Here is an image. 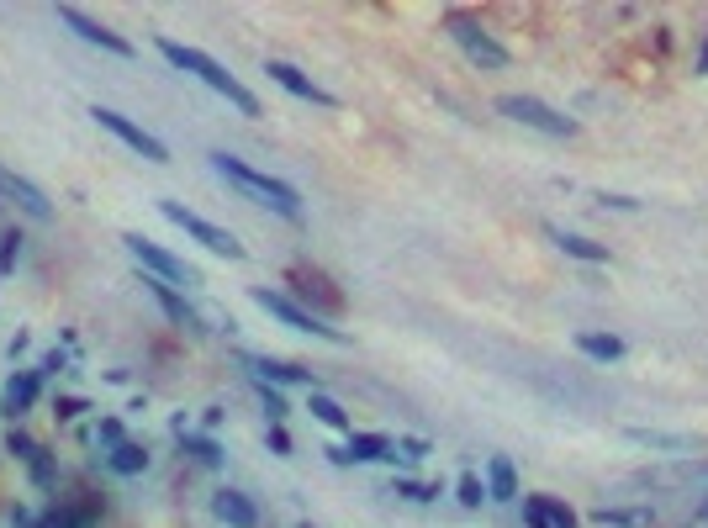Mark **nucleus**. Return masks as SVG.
<instances>
[{"label": "nucleus", "mask_w": 708, "mask_h": 528, "mask_svg": "<svg viewBox=\"0 0 708 528\" xmlns=\"http://www.w3.org/2000/svg\"><path fill=\"white\" fill-rule=\"evenodd\" d=\"M37 449H43V444H37L27 428H11V433H6V455H16V460H27V465H32V460H37Z\"/></svg>", "instance_id": "obj_29"}, {"label": "nucleus", "mask_w": 708, "mask_h": 528, "mask_svg": "<svg viewBox=\"0 0 708 528\" xmlns=\"http://www.w3.org/2000/svg\"><path fill=\"white\" fill-rule=\"evenodd\" d=\"M286 280H291V291L302 301H312V312H318V317L323 312H344V291H333V280L323 270H312V264H291Z\"/></svg>", "instance_id": "obj_9"}, {"label": "nucleus", "mask_w": 708, "mask_h": 528, "mask_svg": "<svg viewBox=\"0 0 708 528\" xmlns=\"http://www.w3.org/2000/svg\"><path fill=\"white\" fill-rule=\"evenodd\" d=\"M159 53H164V59H170L175 69L196 74V80L207 85V90H217L222 101H233L238 111H244V117H259V96H254L249 85H238L233 74L212 59V53H201V48H191V43H175V37H159Z\"/></svg>", "instance_id": "obj_1"}, {"label": "nucleus", "mask_w": 708, "mask_h": 528, "mask_svg": "<svg viewBox=\"0 0 708 528\" xmlns=\"http://www.w3.org/2000/svg\"><path fill=\"white\" fill-rule=\"evenodd\" d=\"M37 391H43V370H16L6 396H0V407H6V418H22V412L37 407Z\"/></svg>", "instance_id": "obj_14"}, {"label": "nucleus", "mask_w": 708, "mask_h": 528, "mask_svg": "<svg viewBox=\"0 0 708 528\" xmlns=\"http://www.w3.org/2000/svg\"><path fill=\"white\" fill-rule=\"evenodd\" d=\"M259 402H265V412H270V423H281V418H286V412H291V407H286V396H281V391H275V386H265V381H259Z\"/></svg>", "instance_id": "obj_31"}, {"label": "nucleus", "mask_w": 708, "mask_h": 528, "mask_svg": "<svg viewBox=\"0 0 708 528\" xmlns=\"http://www.w3.org/2000/svg\"><path fill=\"white\" fill-rule=\"evenodd\" d=\"M11 528H37V518H32V513H22V507H16V513H11Z\"/></svg>", "instance_id": "obj_40"}, {"label": "nucleus", "mask_w": 708, "mask_h": 528, "mask_svg": "<svg viewBox=\"0 0 708 528\" xmlns=\"http://www.w3.org/2000/svg\"><path fill=\"white\" fill-rule=\"evenodd\" d=\"M534 502H539V513L550 518V528H576V513H571L561 497H534Z\"/></svg>", "instance_id": "obj_30"}, {"label": "nucleus", "mask_w": 708, "mask_h": 528, "mask_svg": "<svg viewBox=\"0 0 708 528\" xmlns=\"http://www.w3.org/2000/svg\"><path fill=\"white\" fill-rule=\"evenodd\" d=\"M254 375H259V381H275V386H296V381H307L312 391H318V381H312V370H302V365H291V360H270V354H249V360H244Z\"/></svg>", "instance_id": "obj_15"}, {"label": "nucleus", "mask_w": 708, "mask_h": 528, "mask_svg": "<svg viewBox=\"0 0 708 528\" xmlns=\"http://www.w3.org/2000/svg\"><path fill=\"white\" fill-rule=\"evenodd\" d=\"M598 201H603V206H613V212H635V206H640L635 196H619V191H603Z\"/></svg>", "instance_id": "obj_37"}, {"label": "nucleus", "mask_w": 708, "mask_h": 528, "mask_svg": "<svg viewBox=\"0 0 708 528\" xmlns=\"http://www.w3.org/2000/svg\"><path fill=\"white\" fill-rule=\"evenodd\" d=\"M550 238L561 254L582 259V264H608V243H598V238H582V233H566V228H550Z\"/></svg>", "instance_id": "obj_18"}, {"label": "nucleus", "mask_w": 708, "mask_h": 528, "mask_svg": "<svg viewBox=\"0 0 708 528\" xmlns=\"http://www.w3.org/2000/svg\"><path fill=\"white\" fill-rule=\"evenodd\" d=\"M487 497L492 502H513L518 497V470H513L508 455H492L487 460Z\"/></svg>", "instance_id": "obj_19"}, {"label": "nucleus", "mask_w": 708, "mask_h": 528, "mask_svg": "<svg viewBox=\"0 0 708 528\" xmlns=\"http://www.w3.org/2000/svg\"><path fill=\"white\" fill-rule=\"evenodd\" d=\"M27 470H32L37 486H53V460H48V449H37V460H32Z\"/></svg>", "instance_id": "obj_34"}, {"label": "nucleus", "mask_w": 708, "mask_h": 528, "mask_svg": "<svg viewBox=\"0 0 708 528\" xmlns=\"http://www.w3.org/2000/svg\"><path fill=\"white\" fill-rule=\"evenodd\" d=\"M122 243H127V254H133L148 275H154V280H164V286H185V291H191V286H201V270H196V264H185L180 254L159 249L154 238H143V233H122Z\"/></svg>", "instance_id": "obj_4"}, {"label": "nucleus", "mask_w": 708, "mask_h": 528, "mask_svg": "<svg viewBox=\"0 0 708 528\" xmlns=\"http://www.w3.org/2000/svg\"><path fill=\"white\" fill-rule=\"evenodd\" d=\"M307 412H312L318 423H328V428H349V412L333 402L328 391H312V396H307Z\"/></svg>", "instance_id": "obj_25"}, {"label": "nucleus", "mask_w": 708, "mask_h": 528, "mask_svg": "<svg viewBox=\"0 0 708 528\" xmlns=\"http://www.w3.org/2000/svg\"><path fill=\"white\" fill-rule=\"evenodd\" d=\"M497 111L534 127V132H545V138H576V117H566V111H555V106L534 101V96H497Z\"/></svg>", "instance_id": "obj_7"}, {"label": "nucleus", "mask_w": 708, "mask_h": 528, "mask_svg": "<svg viewBox=\"0 0 708 528\" xmlns=\"http://www.w3.org/2000/svg\"><path fill=\"white\" fill-rule=\"evenodd\" d=\"M16 254H22V233H6V238H0V270H11Z\"/></svg>", "instance_id": "obj_35"}, {"label": "nucleus", "mask_w": 708, "mask_h": 528, "mask_svg": "<svg viewBox=\"0 0 708 528\" xmlns=\"http://www.w3.org/2000/svg\"><path fill=\"white\" fill-rule=\"evenodd\" d=\"M106 465L117 470V476H143V470H148V449H143L138 439H127V444H117V449L106 455Z\"/></svg>", "instance_id": "obj_21"}, {"label": "nucleus", "mask_w": 708, "mask_h": 528, "mask_svg": "<svg viewBox=\"0 0 708 528\" xmlns=\"http://www.w3.org/2000/svg\"><path fill=\"white\" fill-rule=\"evenodd\" d=\"M703 518H708V507H703Z\"/></svg>", "instance_id": "obj_42"}, {"label": "nucleus", "mask_w": 708, "mask_h": 528, "mask_svg": "<svg viewBox=\"0 0 708 528\" xmlns=\"http://www.w3.org/2000/svg\"><path fill=\"white\" fill-rule=\"evenodd\" d=\"M455 497H460V507H481V502H492V497H487V481H481L476 470H465V476L455 481Z\"/></svg>", "instance_id": "obj_26"}, {"label": "nucleus", "mask_w": 708, "mask_h": 528, "mask_svg": "<svg viewBox=\"0 0 708 528\" xmlns=\"http://www.w3.org/2000/svg\"><path fill=\"white\" fill-rule=\"evenodd\" d=\"M143 286H148V296L159 301L164 307V317H170V323H180V328H191V333H201V312L191 307V301H185L175 286H164V280H154V275H143Z\"/></svg>", "instance_id": "obj_13"}, {"label": "nucleus", "mask_w": 708, "mask_h": 528, "mask_svg": "<svg viewBox=\"0 0 708 528\" xmlns=\"http://www.w3.org/2000/svg\"><path fill=\"white\" fill-rule=\"evenodd\" d=\"M265 74H270V80L281 85V90H291L296 101H312V106H328V111L339 106V96H333V90H323L318 80H312V74H302V69L286 64V59H270V64H265Z\"/></svg>", "instance_id": "obj_11"}, {"label": "nucleus", "mask_w": 708, "mask_h": 528, "mask_svg": "<svg viewBox=\"0 0 708 528\" xmlns=\"http://www.w3.org/2000/svg\"><path fill=\"white\" fill-rule=\"evenodd\" d=\"M96 444L106 449V455H111V449H117V444H127L122 423H117V418H101V428H96Z\"/></svg>", "instance_id": "obj_32"}, {"label": "nucleus", "mask_w": 708, "mask_h": 528, "mask_svg": "<svg viewBox=\"0 0 708 528\" xmlns=\"http://www.w3.org/2000/svg\"><path fill=\"white\" fill-rule=\"evenodd\" d=\"M444 32H450L455 43L465 48V59H471V64H481V69H508V48H502L497 37L476 22V16L450 11V16H444Z\"/></svg>", "instance_id": "obj_6"}, {"label": "nucleus", "mask_w": 708, "mask_h": 528, "mask_svg": "<svg viewBox=\"0 0 708 528\" xmlns=\"http://www.w3.org/2000/svg\"><path fill=\"white\" fill-rule=\"evenodd\" d=\"M53 412H59V418H80V412H85V396H59V402H53Z\"/></svg>", "instance_id": "obj_36"}, {"label": "nucleus", "mask_w": 708, "mask_h": 528, "mask_svg": "<svg viewBox=\"0 0 708 528\" xmlns=\"http://www.w3.org/2000/svg\"><path fill=\"white\" fill-rule=\"evenodd\" d=\"M212 513L228 523V528H259V507L244 492H233V486H222V492L212 497Z\"/></svg>", "instance_id": "obj_16"}, {"label": "nucleus", "mask_w": 708, "mask_h": 528, "mask_svg": "<svg viewBox=\"0 0 708 528\" xmlns=\"http://www.w3.org/2000/svg\"><path fill=\"white\" fill-rule=\"evenodd\" d=\"M592 523H603V528H645L650 513H624V507H598L592 513Z\"/></svg>", "instance_id": "obj_27"}, {"label": "nucleus", "mask_w": 708, "mask_h": 528, "mask_svg": "<svg viewBox=\"0 0 708 528\" xmlns=\"http://www.w3.org/2000/svg\"><path fill=\"white\" fill-rule=\"evenodd\" d=\"M90 117H96L106 132H117V138L127 143V148H133V154H143L148 164H170V148H164L159 138H154V132H148V127H138V122H127L122 117V111H111V106H90Z\"/></svg>", "instance_id": "obj_8"}, {"label": "nucleus", "mask_w": 708, "mask_h": 528, "mask_svg": "<svg viewBox=\"0 0 708 528\" xmlns=\"http://www.w3.org/2000/svg\"><path fill=\"white\" fill-rule=\"evenodd\" d=\"M59 22H64L69 32H80L85 43H96V48H106V53H117V59H133V43H127L122 32H111V27H101V22H90L85 11H74V6H59Z\"/></svg>", "instance_id": "obj_12"}, {"label": "nucleus", "mask_w": 708, "mask_h": 528, "mask_svg": "<svg viewBox=\"0 0 708 528\" xmlns=\"http://www.w3.org/2000/svg\"><path fill=\"white\" fill-rule=\"evenodd\" d=\"M159 212L170 217L185 238H196L201 249H212V254H222V259H244V243H238L228 228H217V222H207L201 212H191V206H180V201H159Z\"/></svg>", "instance_id": "obj_5"}, {"label": "nucleus", "mask_w": 708, "mask_h": 528, "mask_svg": "<svg viewBox=\"0 0 708 528\" xmlns=\"http://www.w3.org/2000/svg\"><path fill=\"white\" fill-rule=\"evenodd\" d=\"M96 523H101L96 502H59V507H48V513L37 518V528H96Z\"/></svg>", "instance_id": "obj_17"}, {"label": "nucleus", "mask_w": 708, "mask_h": 528, "mask_svg": "<svg viewBox=\"0 0 708 528\" xmlns=\"http://www.w3.org/2000/svg\"><path fill=\"white\" fill-rule=\"evenodd\" d=\"M391 492H397V497H407V502H434V497H439V486L413 481V476H397V481H391Z\"/></svg>", "instance_id": "obj_28"}, {"label": "nucleus", "mask_w": 708, "mask_h": 528, "mask_svg": "<svg viewBox=\"0 0 708 528\" xmlns=\"http://www.w3.org/2000/svg\"><path fill=\"white\" fill-rule=\"evenodd\" d=\"M302 528H312V523H302Z\"/></svg>", "instance_id": "obj_43"}, {"label": "nucleus", "mask_w": 708, "mask_h": 528, "mask_svg": "<svg viewBox=\"0 0 708 528\" xmlns=\"http://www.w3.org/2000/svg\"><path fill=\"white\" fill-rule=\"evenodd\" d=\"M349 460L354 465H365V460H386L391 455V439H386V433H349Z\"/></svg>", "instance_id": "obj_22"}, {"label": "nucleus", "mask_w": 708, "mask_h": 528, "mask_svg": "<svg viewBox=\"0 0 708 528\" xmlns=\"http://www.w3.org/2000/svg\"><path fill=\"white\" fill-rule=\"evenodd\" d=\"M249 296H254V307H259V312L281 317V323H286V328H296V333H312V338H323V344H339V349L349 344V333H344V328H328L323 317L312 312V307H302V301H296L291 291H270V286H254Z\"/></svg>", "instance_id": "obj_3"}, {"label": "nucleus", "mask_w": 708, "mask_h": 528, "mask_svg": "<svg viewBox=\"0 0 708 528\" xmlns=\"http://www.w3.org/2000/svg\"><path fill=\"white\" fill-rule=\"evenodd\" d=\"M64 365H69V354H59V349H53V354H48V360H43V365H37V370H43V375H48V370H64Z\"/></svg>", "instance_id": "obj_39"}, {"label": "nucleus", "mask_w": 708, "mask_h": 528, "mask_svg": "<svg viewBox=\"0 0 708 528\" xmlns=\"http://www.w3.org/2000/svg\"><path fill=\"white\" fill-rule=\"evenodd\" d=\"M0 201H11L16 212H27L32 222H48L53 217V201L37 191L27 175H16V169H6V164H0Z\"/></svg>", "instance_id": "obj_10"}, {"label": "nucleus", "mask_w": 708, "mask_h": 528, "mask_svg": "<svg viewBox=\"0 0 708 528\" xmlns=\"http://www.w3.org/2000/svg\"><path fill=\"white\" fill-rule=\"evenodd\" d=\"M524 523H529V528H550V518L539 513V502H534V497L524 502Z\"/></svg>", "instance_id": "obj_38"}, {"label": "nucleus", "mask_w": 708, "mask_h": 528, "mask_svg": "<svg viewBox=\"0 0 708 528\" xmlns=\"http://www.w3.org/2000/svg\"><path fill=\"white\" fill-rule=\"evenodd\" d=\"M212 169L228 185H238L244 196H254L259 206H270V212H281V217H302V196H296V185H286L281 175H265V169H254V164H244L238 154H212Z\"/></svg>", "instance_id": "obj_2"}, {"label": "nucleus", "mask_w": 708, "mask_h": 528, "mask_svg": "<svg viewBox=\"0 0 708 528\" xmlns=\"http://www.w3.org/2000/svg\"><path fill=\"white\" fill-rule=\"evenodd\" d=\"M576 349H582L587 360H598V365L624 360V338L619 333H576Z\"/></svg>", "instance_id": "obj_20"}, {"label": "nucleus", "mask_w": 708, "mask_h": 528, "mask_svg": "<svg viewBox=\"0 0 708 528\" xmlns=\"http://www.w3.org/2000/svg\"><path fill=\"white\" fill-rule=\"evenodd\" d=\"M629 439L645 444V449H672V455L693 449V439H687V433H661V428H629Z\"/></svg>", "instance_id": "obj_23"}, {"label": "nucleus", "mask_w": 708, "mask_h": 528, "mask_svg": "<svg viewBox=\"0 0 708 528\" xmlns=\"http://www.w3.org/2000/svg\"><path fill=\"white\" fill-rule=\"evenodd\" d=\"M265 444H270V455H291V433H286L281 423L265 428Z\"/></svg>", "instance_id": "obj_33"}, {"label": "nucleus", "mask_w": 708, "mask_h": 528, "mask_svg": "<svg viewBox=\"0 0 708 528\" xmlns=\"http://www.w3.org/2000/svg\"><path fill=\"white\" fill-rule=\"evenodd\" d=\"M180 449H185L196 465H222V449H217V439H207V433H191V428H185V433H180Z\"/></svg>", "instance_id": "obj_24"}, {"label": "nucleus", "mask_w": 708, "mask_h": 528, "mask_svg": "<svg viewBox=\"0 0 708 528\" xmlns=\"http://www.w3.org/2000/svg\"><path fill=\"white\" fill-rule=\"evenodd\" d=\"M698 74H708V43H703V53H698Z\"/></svg>", "instance_id": "obj_41"}]
</instances>
